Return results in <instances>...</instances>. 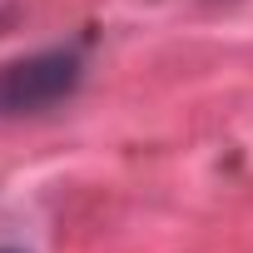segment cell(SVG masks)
<instances>
[{"label": "cell", "mask_w": 253, "mask_h": 253, "mask_svg": "<svg viewBox=\"0 0 253 253\" xmlns=\"http://www.w3.org/2000/svg\"><path fill=\"white\" fill-rule=\"evenodd\" d=\"M84 84V55L75 45L35 50L20 60L0 65V119H20V114H45L65 104Z\"/></svg>", "instance_id": "cell-1"}, {"label": "cell", "mask_w": 253, "mask_h": 253, "mask_svg": "<svg viewBox=\"0 0 253 253\" xmlns=\"http://www.w3.org/2000/svg\"><path fill=\"white\" fill-rule=\"evenodd\" d=\"M0 253H25V248H0Z\"/></svg>", "instance_id": "cell-2"}]
</instances>
